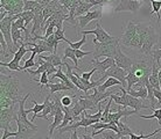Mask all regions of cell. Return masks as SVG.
<instances>
[{"label": "cell", "instance_id": "1", "mask_svg": "<svg viewBox=\"0 0 161 139\" xmlns=\"http://www.w3.org/2000/svg\"><path fill=\"white\" fill-rule=\"evenodd\" d=\"M0 91L1 95L12 99L14 102H20L21 100V87L19 79L14 76H6L5 73L0 74Z\"/></svg>", "mask_w": 161, "mask_h": 139}, {"label": "cell", "instance_id": "2", "mask_svg": "<svg viewBox=\"0 0 161 139\" xmlns=\"http://www.w3.org/2000/svg\"><path fill=\"white\" fill-rule=\"evenodd\" d=\"M92 43L95 44V51H93V57L95 59H98L101 57H105V58H113L116 53H117V49L120 45L119 44V38L109 42V43H101L93 37Z\"/></svg>", "mask_w": 161, "mask_h": 139}, {"label": "cell", "instance_id": "3", "mask_svg": "<svg viewBox=\"0 0 161 139\" xmlns=\"http://www.w3.org/2000/svg\"><path fill=\"white\" fill-rule=\"evenodd\" d=\"M80 34L82 35H89V34H92L95 35V38H96L98 42H101V43H109V42H112V41L117 40V37H114V36H111L110 34L105 32V29L102 27V24L99 21H97L96 23V28L92 29V30H80Z\"/></svg>", "mask_w": 161, "mask_h": 139}, {"label": "cell", "instance_id": "4", "mask_svg": "<svg viewBox=\"0 0 161 139\" xmlns=\"http://www.w3.org/2000/svg\"><path fill=\"white\" fill-rule=\"evenodd\" d=\"M28 51V49L26 48L24 45V43L21 44V47L19 48V50L14 53V57H13V59L9 62V63H4V62H0V65L3 66V67H7L8 70H11V71H25L24 70V66H20V60L22 59V57H24Z\"/></svg>", "mask_w": 161, "mask_h": 139}, {"label": "cell", "instance_id": "5", "mask_svg": "<svg viewBox=\"0 0 161 139\" xmlns=\"http://www.w3.org/2000/svg\"><path fill=\"white\" fill-rule=\"evenodd\" d=\"M126 72L127 71L120 68L119 66H117V65H113V66H111V67L98 79V81H99V82H103V81H105L108 78H114V79L119 80V81L123 83V87H124L125 85H127V83H126V76H127Z\"/></svg>", "mask_w": 161, "mask_h": 139}, {"label": "cell", "instance_id": "6", "mask_svg": "<svg viewBox=\"0 0 161 139\" xmlns=\"http://www.w3.org/2000/svg\"><path fill=\"white\" fill-rule=\"evenodd\" d=\"M0 8L8 12V15H18L24 12V0H0Z\"/></svg>", "mask_w": 161, "mask_h": 139}, {"label": "cell", "instance_id": "7", "mask_svg": "<svg viewBox=\"0 0 161 139\" xmlns=\"http://www.w3.org/2000/svg\"><path fill=\"white\" fill-rule=\"evenodd\" d=\"M137 35V22L136 21H129L125 28V32L120 38H119V43L124 45L125 48H129L131 41L134 38V36Z\"/></svg>", "mask_w": 161, "mask_h": 139}, {"label": "cell", "instance_id": "8", "mask_svg": "<svg viewBox=\"0 0 161 139\" xmlns=\"http://www.w3.org/2000/svg\"><path fill=\"white\" fill-rule=\"evenodd\" d=\"M31 95H32V93H28V94H27V95H25L24 97H22V100L19 102V110H18V114H16V116H18V119H19L20 122H22V123L26 124V125H28V127H31L32 129H34V130H37V129H39V127H37V125H35L32 121H29V119L27 118L28 111L25 109V102L27 101V99H28Z\"/></svg>", "mask_w": 161, "mask_h": 139}, {"label": "cell", "instance_id": "9", "mask_svg": "<svg viewBox=\"0 0 161 139\" xmlns=\"http://www.w3.org/2000/svg\"><path fill=\"white\" fill-rule=\"evenodd\" d=\"M113 58H114V62H116V65H117V66H119L120 68H123V70H125V71H127V72L131 71L133 67V65H134V62L130 58L129 56H126L124 52L121 51L120 45L118 47L117 53H116V56H114Z\"/></svg>", "mask_w": 161, "mask_h": 139}, {"label": "cell", "instance_id": "10", "mask_svg": "<svg viewBox=\"0 0 161 139\" xmlns=\"http://www.w3.org/2000/svg\"><path fill=\"white\" fill-rule=\"evenodd\" d=\"M141 4H142V1H138V0H120L118 6L114 8V12L137 13L139 11V8L141 7Z\"/></svg>", "mask_w": 161, "mask_h": 139}, {"label": "cell", "instance_id": "11", "mask_svg": "<svg viewBox=\"0 0 161 139\" xmlns=\"http://www.w3.org/2000/svg\"><path fill=\"white\" fill-rule=\"evenodd\" d=\"M36 70L35 71H28L29 74H33V76H39V74H42V73H44V72H47L48 73V76L49 74H55L57 72V70L58 68L55 67L53 64H50L49 62H46V60H43L42 58H40L39 57V59H37L36 62Z\"/></svg>", "mask_w": 161, "mask_h": 139}, {"label": "cell", "instance_id": "12", "mask_svg": "<svg viewBox=\"0 0 161 139\" xmlns=\"http://www.w3.org/2000/svg\"><path fill=\"white\" fill-rule=\"evenodd\" d=\"M102 19V8H97L95 11H90L89 13H86L85 15L83 16H80V17H77V23H78V27L80 29H83L88 26L91 21H99Z\"/></svg>", "mask_w": 161, "mask_h": 139}, {"label": "cell", "instance_id": "13", "mask_svg": "<svg viewBox=\"0 0 161 139\" xmlns=\"http://www.w3.org/2000/svg\"><path fill=\"white\" fill-rule=\"evenodd\" d=\"M14 121L18 124V130H16V137H14V139H31L33 136L36 133L37 130H34L31 127L24 124L22 122H20L18 119V116H15Z\"/></svg>", "mask_w": 161, "mask_h": 139}, {"label": "cell", "instance_id": "14", "mask_svg": "<svg viewBox=\"0 0 161 139\" xmlns=\"http://www.w3.org/2000/svg\"><path fill=\"white\" fill-rule=\"evenodd\" d=\"M15 112H14V108H4L0 111V127L3 130H9V125L11 122L14 121L15 118Z\"/></svg>", "mask_w": 161, "mask_h": 139}, {"label": "cell", "instance_id": "15", "mask_svg": "<svg viewBox=\"0 0 161 139\" xmlns=\"http://www.w3.org/2000/svg\"><path fill=\"white\" fill-rule=\"evenodd\" d=\"M113 93H116V92L109 91V92H105V93H101V92L98 91L97 88H95L92 94H84V95H80V96H82V97H85V99L91 100L92 102H95V103L98 106V104L101 103L103 100H105L106 97H110Z\"/></svg>", "mask_w": 161, "mask_h": 139}, {"label": "cell", "instance_id": "16", "mask_svg": "<svg viewBox=\"0 0 161 139\" xmlns=\"http://www.w3.org/2000/svg\"><path fill=\"white\" fill-rule=\"evenodd\" d=\"M91 64H95V67L97 68L99 74H104L111 66L116 65V62H114V58H105L102 62H99L98 59H93L91 60Z\"/></svg>", "mask_w": 161, "mask_h": 139}, {"label": "cell", "instance_id": "17", "mask_svg": "<svg viewBox=\"0 0 161 139\" xmlns=\"http://www.w3.org/2000/svg\"><path fill=\"white\" fill-rule=\"evenodd\" d=\"M127 107H131L133 110L138 111V112H139L141 109H149V108H151V107H148V106H144L140 99L130 95L129 93H127V91H126V108Z\"/></svg>", "mask_w": 161, "mask_h": 139}, {"label": "cell", "instance_id": "18", "mask_svg": "<svg viewBox=\"0 0 161 139\" xmlns=\"http://www.w3.org/2000/svg\"><path fill=\"white\" fill-rule=\"evenodd\" d=\"M134 114H138V111L136 110H126V109H123L121 110L120 108H118V110L116 112H110V116H109V121L110 123H114V124H118L120 122V118L121 117H127L130 115H134Z\"/></svg>", "mask_w": 161, "mask_h": 139}, {"label": "cell", "instance_id": "19", "mask_svg": "<svg viewBox=\"0 0 161 139\" xmlns=\"http://www.w3.org/2000/svg\"><path fill=\"white\" fill-rule=\"evenodd\" d=\"M159 71H160V66L158 65L155 62H152V73L149 76V82L155 89H160V81H159Z\"/></svg>", "mask_w": 161, "mask_h": 139}, {"label": "cell", "instance_id": "20", "mask_svg": "<svg viewBox=\"0 0 161 139\" xmlns=\"http://www.w3.org/2000/svg\"><path fill=\"white\" fill-rule=\"evenodd\" d=\"M71 59L75 63V67H76V70L78 72H80L82 73V71H80V68L78 67V58L76 57V53H75V50H74L71 47H67V48H64V50H63V57H62V60L63 62H65L67 59Z\"/></svg>", "mask_w": 161, "mask_h": 139}, {"label": "cell", "instance_id": "21", "mask_svg": "<svg viewBox=\"0 0 161 139\" xmlns=\"http://www.w3.org/2000/svg\"><path fill=\"white\" fill-rule=\"evenodd\" d=\"M46 87L49 88V91H50V95H54L56 92L73 91V89L69 87L68 85H65V82H63V81H60V82H49Z\"/></svg>", "mask_w": 161, "mask_h": 139}, {"label": "cell", "instance_id": "22", "mask_svg": "<svg viewBox=\"0 0 161 139\" xmlns=\"http://www.w3.org/2000/svg\"><path fill=\"white\" fill-rule=\"evenodd\" d=\"M63 119H64V109H63V110H58L56 112V115L54 116L53 123L48 127L49 135L52 136L54 130H55V129H58V127H60L61 124H62V122H63Z\"/></svg>", "mask_w": 161, "mask_h": 139}, {"label": "cell", "instance_id": "23", "mask_svg": "<svg viewBox=\"0 0 161 139\" xmlns=\"http://www.w3.org/2000/svg\"><path fill=\"white\" fill-rule=\"evenodd\" d=\"M50 96L52 95L49 94V95L46 97V100H44V102H43L44 109L40 115H37L39 118H43V119H46V121L49 119V116H50V114L53 112V106H54V102H50Z\"/></svg>", "mask_w": 161, "mask_h": 139}, {"label": "cell", "instance_id": "24", "mask_svg": "<svg viewBox=\"0 0 161 139\" xmlns=\"http://www.w3.org/2000/svg\"><path fill=\"white\" fill-rule=\"evenodd\" d=\"M39 57L40 58H42L43 60H46V62H49L50 64H53L55 67H60V66H62V65H64V63H63V60L61 59V57L57 53H52L50 56H41L39 55Z\"/></svg>", "mask_w": 161, "mask_h": 139}, {"label": "cell", "instance_id": "25", "mask_svg": "<svg viewBox=\"0 0 161 139\" xmlns=\"http://www.w3.org/2000/svg\"><path fill=\"white\" fill-rule=\"evenodd\" d=\"M117 85H123V83H121L119 80L114 79V78H108V79L104 81V83H102L101 86L97 87V89L101 92V93H105L108 88L113 87V86H117Z\"/></svg>", "mask_w": 161, "mask_h": 139}, {"label": "cell", "instance_id": "26", "mask_svg": "<svg viewBox=\"0 0 161 139\" xmlns=\"http://www.w3.org/2000/svg\"><path fill=\"white\" fill-rule=\"evenodd\" d=\"M138 88H139L138 91L131 89V91L127 92V93H129L130 95L134 96V97H138V99H140V100L147 99V96H148V91H147L146 86H144V87H138Z\"/></svg>", "mask_w": 161, "mask_h": 139}, {"label": "cell", "instance_id": "27", "mask_svg": "<svg viewBox=\"0 0 161 139\" xmlns=\"http://www.w3.org/2000/svg\"><path fill=\"white\" fill-rule=\"evenodd\" d=\"M92 7H95L93 5L86 4V2H83V1H82V4L78 6V8L76 9V12H75V17H80V16L85 15L86 13L90 12V9Z\"/></svg>", "mask_w": 161, "mask_h": 139}, {"label": "cell", "instance_id": "28", "mask_svg": "<svg viewBox=\"0 0 161 139\" xmlns=\"http://www.w3.org/2000/svg\"><path fill=\"white\" fill-rule=\"evenodd\" d=\"M32 102L34 103V107L27 109V111H28V114H29V112H33V118L31 119V121H32V122H34V121H35V118L37 117V115H39V112H42V111H43L44 103L39 104L35 100H32Z\"/></svg>", "mask_w": 161, "mask_h": 139}, {"label": "cell", "instance_id": "29", "mask_svg": "<svg viewBox=\"0 0 161 139\" xmlns=\"http://www.w3.org/2000/svg\"><path fill=\"white\" fill-rule=\"evenodd\" d=\"M139 78H138L132 71H130L126 76V83H127V92H130L132 89L133 86H136L138 82H139Z\"/></svg>", "mask_w": 161, "mask_h": 139}, {"label": "cell", "instance_id": "30", "mask_svg": "<svg viewBox=\"0 0 161 139\" xmlns=\"http://www.w3.org/2000/svg\"><path fill=\"white\" fill-rule=\"evenodd\" d=\"M117 125H118V129H119V132H118V133H119L121 137H130V136L133 133V131L131 130V127L126 123H124V122H119Z\"/></svg>", "mask_w": 161, "mask_h": 139}, {"label": "cell", "instance_id": "31", "mask_svg": "<svg viewBox=\"0 0 161 139\" xmlns=\"http://www.w3.org/2000/svg\"><path fill=\"white\" fill-rule=\"evenodd\" d=\"M151 5H152V11H151V15H153L154 13L158 15V23L160 24L161 22V15H160V9H161V1H155V0H151Z\"/></svg>", "mask_w": 161, "mask_h": 139}, {"label": "cell", "instance_id": "32", "mask_svg": "<svg viewBox=\"0 0 161 139\" xmlns=\"http://www.w3.org/2000/svg\"><path fill=\"white\" fill-rule=\"evenodd\" d=\"M34 12H32V11H25V12H22L21 14H19V17H22L25 20V22H26V27L28 28L29 23L32 22L33 20H34Z\"/></svg>", "mask_w": 161, "mask_h": 139}, {"label": "cell", "instance_id": "33", "mask_svg": "<svg viewBox=\"0 0 161 139\" xmlns=\"http://www.w3.org/2000/svg\"><path fill=\"white\" fill-rule=\"evenodd\" d=\"M140 118H145V119H153V118H157L159 124H160L161 127V108L160 109H153V114L152 115H139Z\"/></svg>", "mask_w": 161, "mask_h": 139}, {"label": "cell", "instance_id": "34", "mask_svg": "<svg viewBox=\"0 0 161 139\" xmlns=\"http://www.w3.org/2000/svg\"><path fill=\"white\" fill-rule=\"evenodd\" d=\"M15 102L9 97H5V96H0V108L4 109V108H11L14 107Z\"/></svg>", "mask_w": 161, "mask_h": 139}, {"label": "cell", "instance_id": "35", "mask_svg": "<svg viewBox=\"0 0 161 139\" xmlns=\"http://www.w3.org/2000/svg\"><path fill=\"white\" fill-rule=\"evenodd\" d=\"M37 6H40V5L35 0H24V12L25 11H32L33 12Z\"/></svg>", "mask_w": 161, "mask_h": 139}, {"label": "cell", "instance_id": "36", "mask_svg": "<svg viewBox=\"0 0 161 139\" xmlns=\"http://www.w3.org/2000/svg\"><path fill=\"white\" fill-rule=\"evenodd\" d=\"M64 42H67V43L69 44V47H71V48L74 49V50H80V47L83 45V44L86 42V36L83 35V37H82V40L78 41V42H76V43H73V42H70L69 40H65Z\"/></svg>", "mask_w": 161, "mask_h": 139}, {"label": "cell", "instance_id": "37", "mask_svg": "<svg viewBox=\"0 0 161 139\" xmlns=\"http://www.w3.org/2000/svg\"><path fill=\"white\" fill-rule=\"evenodd\" d=\"M33 81H36L41 87H42V86H47V85L50 82V80L48 79V73H47V72H44V73H42V74H41L40 79L34 78V79H33Z\"/></svg>", "mask_w": 161, "mask_h": 139}, {"label": "cell", "instance_id": "38", "mask_svg": "<svg viewBox=\"0 0 161 139\" xmlns=\"http://www.w3.org/2000/svg\"><path fill=\"white\" fill-rule=\"evenodd\" d=\"M103 139H123V137L118 132L110 130V131L103 132Z\"/></svg>", "mask_w": 161, "mask_h": 139}, {"label": "cell", "instance_id": "39", "mask_svg": "<svg viewBox=\"0 0 161 139\" xmlns=\"http://www.w3.org/2000/svg\"><path fill=\"white\" fill-rule=\"evenodd\" d=\"M159 132H160V129H158V130H154V132L149 133V135H134V133H132V135L130 136L129 139H147V138H151V137L155 136L157 133H159Z\"/></svg>", "mask_w": 161, "mask_h": 139}, {"label": "cell", "instance_id": "40", "mask_svg": "<svg viewBox=\"0 0 161 139\" xmlns=\"http://www.w3.org/2000/svg\"><path fill=\"white\" fill-rule=\"evenodd\" d=\"M35 56H36V53H35V52H32V56L29 57V59H27L26 62H25V65H24L25 71H26L27 68H29V67H32V66H35V65H36V62L34 60Z\"/></svg>", "mask_w": 161, "mask_h": 139}, {"label": "cell", "instance_id": "41", "mask_svg": "<svg viewBox=\"0 0 161 139\" xmlns=\"http://www.w3.org/2000/svg\"><path fill=\"white\" fill-rule=\"evenodd\" d=\"M61 102H62V104H63L64 107H71L74 101H73V97L70 95H64L61 99Z\"/></svg>", "mask_w": 161, "mask_h": 139}, {"label": "cell", "instance_id": "42", "mask_svg": "<svg viewBox=\"0 0 161 139\" xmlns=\"http://www.w3.org/2000/svg\"><path fill=\"white\" fill-rule=\"evenodd\" d=\"M152 57H153V60L155 63L160 66V59H161V48L160 49H157V50H154L152 52Z\"/></svg>", "mask_w": 161, "mask_h": 139}, {"label": "cell", "instance_id": "43", "mask_svg": "<svg viewBox=\"0 0 161 139\" xmlns=\"http://www.w3.org/2000/svg\"><path fill=\"white\" fill-rule=\"evenodd\" d=\"M58 1H60V4L63 6V9H64L65 14L69 15V7H70V5L73 2V0H58Z\"/></svg>", "mask_w": 161, "mask_h": 139}, {"label": "cell", "instance_id": "44", "mask_svg": "<svg viewBox=\"0 0 161 139\" xmlns=\"http://www.w3.org/2000/svg\"><path fill=\"white\" fill-rule=\"evenodd\" d=\"M55 37H56V40L58 41V42H61V41H65L67 38H65V35H64V30L63 29H57L56 32H55Z\"/></svg>", "mask_w": 161, "mask_h": 139}, {"label": "cell", "instance_id": "45", "mask_svg": "<svg viewBox=\"0 0 161 139\" xmlns=\"http://www.w3.org/2000/svg\"><path fill=\"white\" fill-rule=\"evenodd\" d=\"M75 53H76L77 58H78V59H80V58H84L85 56L93 53V51H82V50L80 49V50H75Z\"/></svg>", "mask_w": 161, "mask_h": 139}, {"label": "cell", "instance_id": "46", "mask_svg": "<svg viewBox=\"0 0 161 139\" xmlns=\"http://www.w3.org/2000/svg\"><path fill=\"white\" fill-rule=\"evenodd\" d=\"M9 137H16V132H12L9 130H3V137L1 139H7Z\"/></svg>", "mask_w": 161, "mask_h": 139}, {"label": "cell", "instance_id": "47", "mask_svg": "<svg viewBox=\"0 0 161 139\" xmlns=\"http://www.w3.org/2000/svg\"><path fill=\"white\" fill-rule=\"evenodd\" d=\"M96 71H97V68H96V67H93L90 72H84V73H80V74H82V78H83V79H85V80H90L91 76H92V74H93V73H95Z\"/></svg>", "mask_w": 161, "mask_h": 139}, {"label": "cell", "instance_id": "48", "mask_svg": "<svg viewBox=\"0 0 161 139\" xmlns=\"http://www.w3.org/2000/svg\"><path fill=\"white\" fill-rule=\"evenodd\" d=\"M154 96L158 100V102L161 103V91L160 89H154Z\"/></svg>", "mask_w": 161, "mask_h": 139}, {"label": "cell", "instance_id": "49", "mask_svg": "<svg viewBox=\"0 0 161 139\" xmlns=\"http://www.w3.org/2000/svg\"><path fill=\"white\" fill-rule=\"evenodd\" d=\"M36 2H39V5H41V6H43V7H46L47 5H49L50 2H52L53 0H35Z\"/></svg>", "mask_w": 161, "mask_h": 139}, {"label": "cell", "instance_id": "50", "mask_svg": "<svg viewBox=\"0 0 161 139\" xmlns=\"http://www.w3.org/2000/svg\"><path fill=\"white\" fill-rule=\"evenodd\" d=\"M82 138H83V139H93V136L88 135V133H83V135H82ZM102 139H103V138H102Z\"/></svg>", "mask_w": 161, "mask_h": 139}, {"label": "cell", "instance_id": "51", "mask_svg": "<svg viewBox=\"0 0 161 139\" xmlns=\"http://www.w3.org/2000/svg\"><path fill=\"white\" fill-rule=\"evenodd\" d=\"M70 139H80V138H78V136H77V130H76V131H73V132H71Z\"/></svg>", "mask_w": 161, "mask_h": 139}, {"label": "cell", "instance_id": "52", "mask_svg": "<svg viewBox=\"0 0 161 139\" xmlns=\"http://www.w3.org/2000/svg\"><path fill=\"white\" fill-rule=\"evenodd\" d=\"M159 81H160V87H161V65H160V71H159Z\"/></svg>", "mask_w": 161, "mask_h": 139}, {"label": "cell", "instance_id": "53", "mask_svg": "<svg viewBox=\"0 0 161 139\" xmlns=\"http://www.w3.org/2000/svg\"><path fill=\"white\" fill-rule=\"evenodd\" d=\"M149 1H151V0H149ZM155 1H161V0H155Z\"/></svg>", "mask_w": 161, "mask_h": 139}, {"label": "cell", "instance_id": "54", "mask_svg": "<svg viewBox=\"0 0 161 139\" xmlns=\"http://www.w3.org/2000/svg\"><path fill=\"white\" fill-rule=\"evenodd\" d=\"M47 139H53V138H50V137H49V138H47Z\"/></svg>", "mask_w": 161, "mask_h": 139}, {"label": "cell", "instance_id": "55", "mask_svg": "<svg viewBox=\"0 0 161 139\" xmlns=\"http://www.w3.org/2000/svg\"><path fill=\"white\" fill-rule=\"evenodd\" d=\"M106 1H111V0H106Z\"/></svg>", "mask_w": 161, "mask_h": 139}, {"label": "cell", "instance_id": "56", "mask_svg": "<svg viewBox=\"0 0 161 139\" xmlns=\"http://www.w3.org/2000/svg\"><path fill=\"white\" fill-rule=\"evenodd\" d=\"M138 1H142V0H138Z\"/></svg>", "mask_w": 161, "mask_h": 139}]
</instances>
